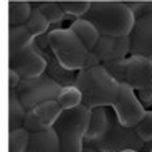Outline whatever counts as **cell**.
I'll use <instances>...</instances> for the list:
<instances>
[{
	"label": "cell",
	"mask_w": 152,
	"mask_h": 152,
	"mask_svg": "<svg viewBox=\"0 0 152 152\" xmlns=\"http://www.w3.org/2000/svg\"><path fill=\"white\" fill-rule=\"evenodd\" d=\"M75 86L83 94V106L93 109L98 106H113L118 99L121 83L101 63L94 66H83L78 71Z\"/></svg>",
	"instance_id": "obj_1"
},
{
	"label": "cell",
	"mask_w": 152,
	"mask_h": 152,
	"mask_svg": "<svg viewBox=\"0 0 152 152\" xmlns=\"http://www.w3.org/2000/svg\"><path fill=\"white\" fill-rule=\"evenodd\" d=\"M83 18L98 28L101 35L106 37H124L132 31L136 23L132 10L126 2H111V0H96Z\"/></svg>",
	"instance_id": "obj_2"
},
{
	"label": "cell",
	"mask_w": 152,
	"mask_h": 152,
	"mask_svg": "<svg viewBox=\"0 0 152 152\" xmlns=\"http://www.w3.org/2000/svg\"><path fill=\"white\" fill-rule=\"evenodd\" d=\"M89 118H91V109L83 104L73 109L61 111L60 118L53 124V129L60 137L63 152H83Z\"/></svg>",
	"instance_id": "obj_3"
},
{
	"label": "cell",
	"mask_w": 152,
	"mask_h": 152,
	"mask_svg": "<svg viewBox=\"0 0 152 152\" xmlns=\"http://www.w3.org/2000/svg\"><path fill=\"white\" fill-rule=\"evenodd\" d=\"M144 144L145 142L137 136L134 127H126L124 124L119 122L113 107L109 113V126L104 131V134L99 136L98 139L84 142V145L88 147L99 149L103 152H124L129 149L141 152L144 149Z\"/></svg>",
	"instance_id": "obj_4"
},
{
	"label": "cell",
	"mask_w": 152,
	"mask_h": 152,
	"mask_svg": "<svg viewBox=\"0 0 152 152\" xmlns=\"http://www.w3.org/2000/svg\"><path fill=\"white\" fill-rule=\"evenodd\" d=\"M48 37L50 50L60 60L61 65L71 71H80L86 63L89 50L75 35V31L71 28H55L48 31Z\"/></svg>",
	"instance_id": "obj_5"
},
{
	"label": "cell",
	"mask_w": 152,
	"mask_h": 152,
	"mask_svg": "<svg viewBox=\"0 0 152 152\" xmlns=\"http://www.w3.org/2000/svg\"><path fill=\"white\" fill-rule=\"evenodd\" d=\"M107 71L119 81L126 83L136 91L152 86V60L139 55H129L122 60L103 63Z\"/></svg>",
	"instance_id": "obj_6"
},
{
	"label": "cell",
	"mask_w": 152,
	"mask_h": 152,
	"mask_svg": "<svg viewBox=\"0 0 152 152\" xmlns=\"http://www.w3.org/2000/svg\"><path fill=\"white\" fill-rule=\"evenodd\" d=\"M61 84L51 78L50 75L43 73V75L37 76V78H28V80H22L17 89L18 99L22 104L27 107L28 111L37 107L38 104L45 103V101H51V99H58V94L61 91Z\"/></svg>",
	"instance_id": "obj_7"
},
{
	"label": "cell",
	"mask_w": 152,
	"mask_h": 152,
	"mask_svg": "<svg viewBox=\"0 0 152 152\" xmlns=\"http://www.w3.org/2000/svg\"><path fill=\"white\" fill-rule=\"evenodd\" d=\"M111 107L114 109L119 122L124 124L126 127H136L139 124V121L144 118L145 111H147L137 98L136 89L126 83H121L118 99L114 101V104Z\"/></svg>",
	"instance_id": "obj_8"
},
{
	"label": "cell",
	"mask_w": 152,
	"mask_h": 152,
	"mask_svg": "<svg viewBox=\"0 0 152 152\" xmlns=\"http://www.w3.org/2000/svg\"><path fill=\"white\" fill-rule=\"evenodd\" d=\"M8 66L15 69L22 76V80H28V78H37L46 71V60L42 50L33 42L30 46L22 50L15 56L8 58Z\"/></svg>",
	"instance_id": "obj_9"
},
{
	"label": "cell",
	"mask_w": 152,
	"mask_h": 152,
	"mask_svg": "<svg viewBox=\"0 0 152 152\" xmlns=\"http://www.w3.org/2000/svg\"><path fill=\"white\" fill-rule=\"evenodd\" d=\"M131 37V55H139L152 60V12L136 18Z\"/></svg>",
	"instance_id": "obj_10"
},
{
	"label": "cell",
	"mask_w": 152,
	"mask_h": 152,
	"mask_svg": "<svg viewBox=\"0 0 152 152\" xmlns=\"http://www.w3.org/2000/svg\"><path fill=\"white\" fill-rule=\"evenodd\" d=\"M93 51L101 60V63L127 58V55H131V37L129 35H124V37L101 35Z\"/></svg>",
	"instance_id": "obj_11"
},
{
	"label": "cell",
	"mask_w": 152,
	"mask_h": 152,
	"mask_svg": "<svg viewBox=\"0 0 152 152\" xmlns=\"http://www.w3.org/2000/svg\"><path fill=\"white\" fill-rule=\"evenodd\" d=\"M27 152H63L56 131L53 127H46L38 132H31Z\"/></svg>",
	"instance_id": "obj_12"
},
{
	"label": "cell",
	"mask_w": 152,
	"mask_h": 152,
	"mask_svg": "<svg viewBox=\"0 0 152 152\" xmlns=\"http://www.w3.org/2000/svg\"><path fill=\"white\" fill-rule=\"evenodd\" d=\"M42 53L46 60V71H45L46 75H50L56 83H60L61 86H71V84H75L78 71H71V69L65 68V66L60 63V60L53 55L51 50H45V51L42 50Z\"/></svg>",
	"instance_id": "obj_13"
},
{
	"label": "cell",
	"mask_w": 152,
	"mask_h": 152,
	"mask_svg": "<svg viewBox=\"0 0 152 152\" xmlns=\"http://www.w3.org/2000/svg\"><path fill=\"white\" fill-rule=\"evenodd\" d=\"M109 106H98L91 109V118H89V126H88V132L84 136V142L98 139L103 136L104 131L109 126Z\"/></svg>",
	"instance_id": "obj_14"
},
{
	"label": "cell",
	"mask_w": 152,
	"mask_h": 152,
	"mask_svg": "<svg viewBox=\"0 0 152 152\" xmlns=\"http://www.w3.org/2000/svg\"><path fill=\"white\" fill-rule=\"evenodd\" d=\"M69 28L75 31V35L84 43V46L89 51L94 50L98 40L101 38V33L98 31V28L86 18H75L71 22V25H69Z\"/></svg>",
	"instance_id": "obj_15"
},
{
	"label": "cell",
	"mask_w": 152,
	"mask_h": 152,
	"mask_svg": "<svg viewBox=\"0 0 152 152\" xmlns=\"http://www.w3.org/2000/svg\"><path fill=\"white\" fill-rule=\"evenodd\" d=\"M35 42V37L28 30L27 25H18V27H10L8 30V58L15 56L22 50L30 46Z\"/></svg>",
	"instance_id": "obj_16"
},
{
	"label": "cell",
	"mask_w": 152,
	"mask_h": 152,
	"mask_svg": "<svg viewBox=\"0 0 152 152\" xmlns=\"http://www.w3.org/2000/svg\"><path fill=\"white\" fill-rule=\"evenodd\" d=\"M27 113L28 109L22 104L17 93L13 89H10V94H8V129L13 131L18 129V127H23Z\"/></svg>",
	"instance_id": "obj_17"
},
{
	"label": "cell",
	"mask_w": 152,
	"mask_h": 152,
	"mask_svg": "<svg viewBox=\"0 0 152 152\" xmlns=\"http://www.w3.org/2000/svg\"><path fill=\"white\" fill-rule=\"evenodd\" d=\"M33 5L25 0H10L8 2V25L10 27H18V25H27L28 18L31 15Z\"/></svg>",
	"instance_id": "obj_18"
},
{
	"label": "cell",
	"mask_w": 152,
	"mask_h": 152,
	"mask_svg": "<svg viewBox=\"0 0 152 152\" xmlns=\"http://www.w3.org/2000/svg\"><path fill=\"white\" fill-rule=\"evenodd\" d=\"M33 109H35V113L42 118L45 127H53V124L56 122V119L60 118L63 107L60 106V103H58L56 99H51V101H45V103L38 104L37 107H33Z\"/></svg>",
	"instance_id": "obj_19"
},
{
	"label": "cell",
	"mask_w": 152,
	"mask_h": 152,
	"mask_svg": "<svg viewBox=\"0 0 152 152\" xmlns=\"http://www.w3.org/2000/svg\"><path fill=\"white\" fill-rule=\"evenodd\" d=\"M31 132L25 127H18L8 132V152H27L30 145Z\"/></svg>",
	"instance_id": "obj_20"
},
{
	"label": "cell",
	"mask_w": 152,
	"mask_h": 152,
	"mask_svg": "<svg viewBox=\"0 0 152 152\" xmlns=\"http://www.w3.org/2000/svg\"><path fill=\"white\" fill-rule=\"evenodd\" d=\"M58 103L63 109H73V107H78L83 104V94L75 84L71 86H63L61 88L60 94H58Z\"/></svg>",
	"instance_id": "obj_21"
},
{
	"label": "cell",
	"mask_w": 152,
	"mask_h": 152,
	"mask_svg": "<svg viewBox=\"0 0 152 152\" xmlns=\"http://www.w3.org/2000/svg\"><path fill=\"white\" fill-rule=\"evenodd\" d=\"M50 25H51V23L46 20V17L43 15V12L38 8V5H33L31 15H30V18H28V22H27V27H28V30L31 31V35L37 38V37H40V35H43V33H48Z\"/></svg>",
	"instance_id": "obj_22"
},
{
	"label": "cell",
	"mask_w": 152,
	"mask_h": 152,
	"mask_svg": "<svg viewBox=\"0 0 152 152\" xmlns=\"http://www.w3.org/2000/svg\"><path fill=\"white\" fill-rule=\"evenodd\" d=\"M38 8L43 12V15L46 17V20H48L51 25L60 23L66 18V13H65V10H63L60 2H40V4H38Z\"/></svg>",
	"instance_id": "obj_23"
},
{
	"label": "cell",
	"mask_w": 152,
	"mask_h": 152,
	"mask_svg": "<svg viewBox=\"0 0 152 152\" xmlns=\"http://www.w3.org/2000/svg\"><path fill=\"white\" fill-rule=\"evenodd\" d=\"M60 4L66 17H75V18H83L91 7V2L88 0H61Z\"/></svg>",
	"instance_id": "obj_24"
},
{
	"label": "cell",
	"mask_w": 152,
	"mask_h": 152,
	"mask_svg": "<svg viewBox=\"0 0 152 152\" xmlns=\"http://www.w3.org/2000/svg\"><path fill=\"white\" fill-rule=\"evenodd\" d=\"M137 136L141 137L144 142L152 141V109H147L144 114V118L139 121V124L134 127Z\"/></svg>",
	"instance_id": "obj_25"
},
{
	"label": "cell",
	"mask_w": 152,
	"mask_h": 152,
	"mask_svg": "<svg viewBox=\"0 0 152 152\" xmlns=\"http://www.w3.org/2000/svg\"><path fill=\"white\" fill-rule=\"evenodd\" d=\"M23 127H25L27 131H30V132H38V131H42V129H46L45 124H43V121H42V118L35 113V109H30L27 113Z\"/></svg>",
	"instance_id": "obj_26"
},
{
	"label": "cell",
	"mask_w": 152,
	"mask_h": 152,
	"mask_svg": "<svg viewBox=\"0 0 152 152\" xmlns=\"http://www.w3.org/2000/svg\"><path fill=\"white\" fill-rule=\"evenodd\" d=\"M127 5L132 10L136 18H141V17H144L152 12V0H145V2H139V0L136 2L134 0V2H127Z\"/></svg>",
	"instance_id": "obj_27"
},
{
	"label": "cell",
	"mask_w": 152,
	"mask_h": 152,
	"mask_svg": "<svg viewBox=\"0 0 152 152\" xmlns=\"http://www.w3.org/2000/svg\"><path fill=\"white\" fill-rule=\"evenodd\" d=\"M136 93H137L139 101L142 103V106H144L145 109L152 107V86L144 88V89H139V91H136Z\"/></svg>",
	"instance_id": "obj_28"
},
{
	"label": "cell",
	"mask_w": 152,
	"mask_h": 152,
	"mask_svg": "<svg viewBox=\"0 0 152 152\" xmlns=\"http://www.w3.org/2000/svg\"><path fill=\"white\" fill-rule=\"evenodd\" d=\"M22 81V76L15 71V69H8V89H17V86Z\"/></svg>",
	"instance_id": "obj_29"
},
{
	"label": "cell",
	"mask_w": 152,
	"mask_h": 152,
	"mask_svg": "<svg viewBox=\"0 0 152 152\" xmlns=\"http://www.w3.org/2000/svg\"><path fill=\"white\" fill-rule=\"evenodd\" d=\"M35 43H37V46L40 50H50V37H48V33H43V35H40V37H37L35 38Z\"/></svg>",
	"instance_id": "obj_30"
},
{
	"label": "cell",
	"mask_w": 152,
	"mask_h": 152,
	"mask_svg": "<svg viewBox=\"0 0 152 152\" xmlns=\"http://www.w3.org/2000/svg\"><path fill=\"white\" fill-rule=\"evenodd\" d=\"M83 152H103V151H99V149H94V147H88V145H84V147H83Z\"/></svg>",
	"instance_id": "obj_31"
},
{
	"label": "cell",
	"mask_w": 152,
	"mask_h": 152,
	"mask_svg": "<svg viewBox=\"0 0 152 152\" xmlns=\"http://www.w3.org/2000/svg\"><path fill=\"white\" fill-rule=\"evenodd\" d=\"M124 152H139V151H132V149H129V151H124Z\"/></svg>",
	"instance_id": "obj_32"
},
{
	"label": "cell",
	"mask_w": 152,
	"mask_h": 152,
	"mask_svg": "<svg viewBox=\"0 0 152 152\" xmlns=\"http://www.w3.org/2000/svg\"><path fill=\"white\" fill-rule=\"evenodd\" d=\"M60 2H61V0H60Z\"/></svg>",
	"instance_id": "obj_33"
},
{
	"label": "cell",
	"mask_w": 152,
	"mask_h": 152,
	"mask_svg": "<svg viewBox=\"0 0 152 152\" xmlns=\"http://www.w3.org/2000/svg\"><path fill=\"white\" fill-rule=\"evenodd\" d=\"M94 2H96V0H94Z\"/></svg>",
	"instance_id": "obj_34"
}]
</instances>
